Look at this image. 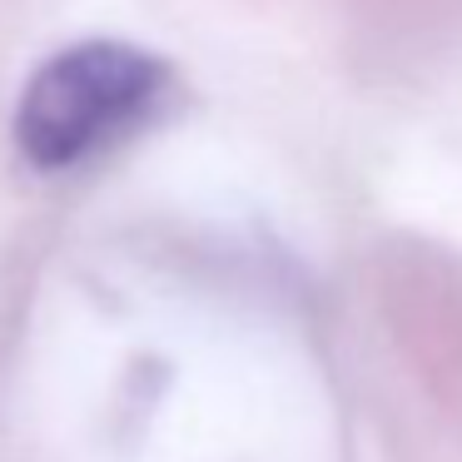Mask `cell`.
Segmentation results:
<instances>
[{
  "mask_svg": "<svg viewBox=\"0 0 462 462\" xmlns=\"http://www.w3.org/2000/svg\"><path fill=\"white\" fill-rule=\"evenodd\" d=\"M170 90V65L125 41H80L31 75L15 110V144L35 170H70L100 154Z\"/></svg>",
  "mask_w": 462,
  "mask_h": 462,
  "instance_id": "6da1fadb",
  "label": "cell"
}]
</instances>
